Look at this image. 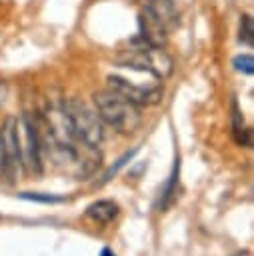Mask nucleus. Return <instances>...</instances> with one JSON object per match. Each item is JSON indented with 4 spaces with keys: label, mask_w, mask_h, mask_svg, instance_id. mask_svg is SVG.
<instances>
[{
    "label": "nucleus",
    "mask_w": 254,
    "mask_h": 256,
    "mask_svg": "<svg viewBox=\"0 0 254 256\" xmlns=\"http://www.w3.org/2000/svg\"><path fill=\"white\" fill-rule=\"evenodd\" d=\"M120 66H124V64H120ZM124 68L130 70V74H126V72L108 74V86L112 90L120 92L136 106H152V104L160 102V98H162V80L160 78H156L150 72L132 68V66H124Z\"/></svg>",
    "instance_id": "obj_3"
},
{
    "label": "nucleus",
    "mask_w": 254,
    "mask_h": 256,
    "mask_svg": "<svg viewBox=\"0 0 254 256\" xmlns=\"http://www.w3.org/2000/svg\"><path fill=\"white\" fill-rule=\"evenodd\" d=\"M24 200L30 202H40V204H60L64 202V196H56V194H38V192H20L18 194Z\"/></svg>",
    "instance_id": "obj_11"
},
{
    "label": "nucleus",
    "mask_w": 254,
    "mask_h": 256,
    "mask_svg": "<svg viewBox=\"0 0 254 256\" xmlns=\"http://www.w3.org/2000/svg\"><path fill=\"white\" fill-rule=\"evenodd\" d=\"M232 64H234V68L238 72H244V74H252L254 72V58H252V54H240V56L234 58Z\"/></svg>",
    "instance_id": "obj_13"
},
{
    "label": "nucleus",
    "mask_w": 254,
    "mask_h": 256,
    "mask_svg": "<svg viewBox=\"0 0 254 256\" xmlns=\"http://www.w3.org/2000/svg\"><path fill=\"white\" fill-rule=\"evenodd\" d=\"M180 24V10L174 0H146L140 16V40L152 46H164L170 32Z\"/></svg>",
    "instance_id": "obj_1"
},
{
    "label": "nucleus",
    "mask_w": 254,
    "mask_h": 256,
    "mask_svg": "<svg viewBox=\"0 0 254 256\" xmlns=\"http://www.w3.org/2000/svg\"><path fill=\"white\" fill-rule=\"evenodd\" d=\"M178 176H180V158L176 156L174 166H172V172H170V176H168V182L164 184V190H162V194H160V210H164V208L170 204V200L174 198L176 186H178Z\"/></svg>",
    "instance_id": "obj_10"
},
{
    "label": "nucleus",
    "mask_w": 254,
    "mask_h": 256,
    "mask_svg": "<svg viewBox=\"0 0 254 256\" xmlns=\"http://www.w3.org/2000/svg\"><path fill=\"white\" fill-rule=\"evenodd\" d=\"M236 256H250V252H238Z\"/></svg>",
    "instance_id": "obj_16"
},
{
    "label": "nucleus",
    "mask_w": 254,
    "mask_h": 256,
    "mask_svg": "<svg viewBox=\"0 0 254 256\" xmlns=\"http://www.w3.org/2000/svg\"><path fill=\"white\" fill-rule=\"evenodd\" d=\"M120 208L116 202L112 200H98V202H92L88 208H86V216L98 224H108L112 222L116 216H118Z\"/></svg>",
    "instance_id": "obj_8"
},
{
    "label": "nucleus",
    "mask_w": 254,
    "mask_h": 256,
    "mask_svg": "<svg viewBox=\"0 0 254 256\" xmlns=\"http://www.w3.org/2000/svg\"><path fill=\"white\" fill-rule=\"evenodd\" d=\"M64 112L68 116V122L74 130V134L88 146L98 148L104 140V122L100 120L98 112L84 104L82 100L70 98L64 104Z\"/></svg>",
    "instance_id": "obj_4"
},
{
    "label": "nucleus",
    "mask_w": 254,
    "mask_h": 256,
    "mask_svg": "<svg viewBox=\"0 0 254 256\" xmlns=\"http://www.w3.org/2000/svg\"><path fill=\"white\" fill-rule=\"evenodd\" d=\"M100 256H116V254H112L108 248H102V252H100Z\"/></svg>",
    "instance_id": "obj_15"
},
{
    "label": "nucleus",
    "mask_w": 254,
    "mask_h": 256,
    "mask_svg": "<svg viewBox=\"0 0 254 256\" xmlns=\"http://www.w3.org/2000/svg\"><path fill=\"white\" fill-rule=\"evenodd\" d=\"M240 40H242V42H246L248 46H252V42H254L252 18H250L248 14H244V16H242V20H240Z\"/></svg>",
    "instance_id": "obj_12"
},
{
    "label": "nucleus",
    "mask_w": 254,
    "mask_h": 256,
    "mask_svg": "<svg viewBox=\"0 0 254 256\" xmlns=\"http://www.w3.org/2000/svg\"><path fill=\"white\" fill-rule=\"evenodd\" d=\"M24 134H26V146L22 148V156H24V166L30 168L32 172L40 174L42 172V138H40V130L36 120L30 118V114L24 116Z\"/></svg>",
    "instance_id": "obj_7"
},
{
    "label": "nucleus",
    "mask_w": 254,
    "mask_h": 256,
    "mask_svg": "<svg viewBox=\"0 0 254 256\" xmlns=\"http://www.w3.org/2000/svg\"><path fill=\"white\" fill-rule=\"evenodd\" d=\"M136 152H138V148H134L132 152H126V154H124L120 160H116V164H114V166H112V168L106 172V176H104V182H108V180H110L114 174H118V170H120L122 166H126V164H128V160H132V156H134Z\"/></svg>",
    "instance_id": "obj_14"
},
{
    "label": "nucleus",
    "mask_w": 254,
    "mask_h": 256,
    "mask_svg": "<svg viewBox=\"0 0 254 256\" xmlns=\"http://www.w3.org/2000/svg\"><path fill=\"white\" fill-rule=\"evenodd\" d=\"M232 134H234V140H236V144H240V146H250L252 144V140H250V128L244 124V116H242V112L238 110V106H236V102H234V112H232Z\"/></svg>",
    "instance_id": "obj_9"
},
{
    "label": "nucleus",
    "mask_w": 254,
    "mask_h": 256,
    "mask_svg": "<svg viewBox=\"0 0 254 256\" xmlns=\"http://www.w3.org/2000/svg\"><path fill=\"white\" fill-rule=\"evenodd\" d=\"M24 170V156L20 144V124L18 118L8 116L0 128V172H4L10 182H14Z\"/></svg>",
    "instance_id": "obj_6"
},
{
    "label": "nucleus",
    "mask_w": 254,
    "mask_h": 256,
    "mask_svg": "<svg viewBox=\"0 0 254 256\" xmlns=\"http://www.w3.org/2000/svg\"><path fill=\"white\" fill-rule=\"evenodd\" d=\"M120 64L150 72L160 80L168 78L172 72V58L166 54L164 46H152V44L142 42L140 38L136 46H132L130 50L122 54Z\"/></svg>",
    "instance_id": "obj_5"
},
{
    "label": "nucleus",
    "mask_w": 254,
    "mask_h": 256,
    "mask_svg": "<svg viewBox=\"0 0 254 256\" xmlns=\"http://www.w3.org/2000/svg\"><path fill=\"white\" fill-rule=\"evenodd\" d=\"M94 106L100 120L118 134H134L142 124L140 106H136L126 96H122L112 88L96 92Z\"/></svg>",
    "instance_id": "obj_2"
}]
</instances>
